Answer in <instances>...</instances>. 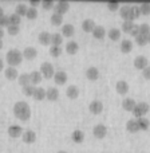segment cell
Masks as SVG:
<instances>
[{
  "instance_id": "46",
  "label": "cell",
  "mask_w": 150,
  "mask_h": 153,
  "mask_svg": "<svg viewBox=\"0 0 150 153\" xmlns=\"http://www.w3.org/2000/svg\"><path fill=\"white\" fill-rule=\"evenodd\" d=\"M10 26V18H8V15H4L0 18V27H8Z\"/></svg>"
},
{
  "instance_id": "39",
  "label": "cell",
  "mask_w": 150,
  "mask_h": 153,
  "mask_svg": "<svg viewBox=\"0 0 150 153\" xmlns=\"http://www.w3.org/2000/svg\"><path fill=\"white\" fill-rule=\"evenodd\" d=\"M140 35H145V36H149L150 35V26L146 23L140 24Z\"/></svg>"
},
{
  "instance_id": "41",
  "label": "cell",
  "mask_w": 150,
  "mask_h": 153,
  "mask_svg": "<svg viewBox=\"0 0 150 153\" xmlns=\"http://www.w3.org/2000/svg\"><path fill=\"white\" fill-rule=\"evenodd\" d=\"M135 43L138 46H145L146 43H149V36H145V35H138L135 38Z\"/></svg>"
},
{
  "instance_id": "50",
  "label": "cell",
  "mask_w": 150,
  "mask_h": 153,
  "mask_svg": "<svg viewBox=\"0 0 150 153\" xmlns=\"http://www.w3.org/2000/svg\"><path fill=\"white\" fill-rule=\"evenodd\" d=\"M142 75L145 79H148V81H150V66H148L145 70L142 71Z\"/></svg>"
},
{
  "instance_id": "7",
  "label": "cell",
  "mask_w": 150,
  "mask_h": 153,
  "mask_svg": "<svg viewBox=\"0 0 150 153\" xmlns=\"http://www.w3.org/2000/svg\"><path fill=\"white\" fill-rule=\"evenodd\" d=\"M69 10H70V3L69 1H64V0L58 1L55 4V7H54V11H55L56 13H61V15H64V13H66Z\"/></svg>"
},
{
  "instance_id": "11",
  "label": "cell",
  "mask_w": 150,
  "mask_h": 153,
  "mask_svg": "<svg viewBox=\"0 0 150 153\" xmlns=\"http://www.w3.org/2000/svg\"><path fill=\"white\" fill-rule=\"evenodd\" d=\"M21 134H23V128L19 126V125H11V126L8 128V136H10V137L16 138Z\"/></svg>"
},
{
  "instance_id": "5",
  "label": "cell",
  "mask_w": 150,
  "mask_h": 153,
  "mask_svg": "<svg viewBox=\"0 0 150 153\" xmlns=\"http://www.w3.org/2000/svg\"><path fill=\"white\" fill-rule=\"evenodd\" d=\"M40 74H42V76H44V78H47V79L54 78V74H55V71H54L52 65L48 63V62H44V63H42V66H40Z\"/></svg>"
},
{
  "instance_id": "1",
  "label": "cell",
  "mask_w": 150,
  "mask_h": 153,
  "mask_svg": "<svg viewBox=\"0 0 150 153\" xmlns=\"http://www.w3.org/2000/svg\"><path fill=\"white\" fill-rule=\"evenodd\" d=\"M13 114L20 121H27L31 117V108L26 101H19L13 105Z\"/></svg>"
},
{
  "instance_id": "3",
  "label": "cell",
  "mask_w": 150,
  "mask_h": 153,
  "mask_svg": "<svg viewBox=\"0 0 150 153\" xmlns=\"http://www.w3.org/2000/svg\"><path fill=\"white\" fill-rule=\"evenodd\" d=\"M149 111V103L146 102H138L137 105H135V108L133 109V116L135 117V118H142L143 116H145L146 113Z\"/></svg>"
},
{
  "instance_id": "53",
  "label": "cell",
  "mask_w": 150,
  "mask_h": 153,
  "mask_svg": "<svg viewBox=\"0 0 150 153\" xmlns=\"http://www.w3.org/2000/svg\"><path fill=\"white\" fill-rule=\"evenodd\" d=\"M3 36H4V30H3L1 27H0V39H1Z\"/></svg>"
},
{
  "instance_id": "6",
  "label": "cell",
  "mask_w": 150,
  "mask_h": 153,
  "mask_svg": "<svg viewBox=\"0 0 150 153\" xmlns=\"http://www.w3.org/2000/svg\"><path fill=\"white\" fill-rule=\"evenodd\" d=\"M92 133H94V136L97 138H103V137H106V134H107V128H106L103 124H98L92 128Z\"/></svg>"
},
{
  "instance_id": "38",
  "label": "cell",
  "mask_w": 150,
  "mask_h": 153,
  "mask_svg": "<svg viewBox=\"0 0 150 153\" xmlns=\"http://www.w3.org/2000/svg\"><path fill=\"white\" fill-rule=\"evenodd\" d=\"M138 121V126H140V130H146V129H149V126H150V122H149V120L148 118H138L137 120Z\"/></svg>"
},
{
  "instance_id": "9",
  "label": "cell",
  "mask_w": 150,
  "mask_h": 153,
  "mask_svg": "<svg viewBox=\"0 0 150 153\" xmlns=\"http://www.w3.org/2000/svg\"><path fill=\"white\" fill-rule=\"evenodd\" d=\"M21 138H23V141L26 144H32V143H35V140H36V133H35L34 130L27 129V130H24L23 132Z\"/></svg>"
},
{
  "instance_id": "30",
  "label": "cell",
  "mask_w": 150,
  "mask_h": 153,
  "mask_svg": "<svg viewBox=\"0 0 150 153\" xmlns=\"http://www.w3.org/2000/svg\"><path fill=\"white\" fill-rule=\"evenodd\" d=\"M27 11H28V7H27L24 3H19V4L16 5V8H15V13L16 15H19L20 18L27 15Z\"/></svg>"
},
{
  "instance_id": "18",
  "label": "cell",
  "mask_w": 150,
  "mask_h": 153,
  "mask_svg": "<svg viewBox=\"0 0 150 153\" xmlns=\"http://www.w3.org/2000/svg\"><path fill=\"white\" fill-rule=\"evenodd\" d=\"M86 76H87V79H90V81H97V79L99 78V70L94 66L89 67V69L86 70Z\"/></svg>"
},
{
  "instance_id": "43",
  "label": "cell",
  "mask_w": 150,
  "mask_h": 153,
  "mask_svg": "<svg viewBox=\"0 0 150 153\" xmlns=\"http://www.w3.org/2000/svg\"><path fill=\"white\" fill-rule=\"evenodd\" d=\"M141 10V15H149L150 13V3H142L140 5Z\"/></svg>"
},
{
  "instance_id": "55",
  "label": "cell",
  "mask_w": 150,
  "mask_h": 153,
  "mask_svg": "<svg viewBox=\"0 0 150 153\" xmlns=\"http://www.w3.org/2000/svg\"><path fill=\"white\" fill-rule=\"evenodd\" d=\"M3 46H4V43H3V40L0 39V50H1V48H3Z\"/></svg>"
},
{
  "instance_id": "17",
  "label": "cell",
  "mask_w": 150,
  "mask_h": 153,
  "mask_svg": "<svg viewBox=\"0 0 150 153\" xmlns=\"http://www.w3.org/2000/svg\"><path fill=\"white\" fill-rule=\"evenodd\" d=\"M4 75H5V78L10 79V81H13V79L19 78V74H18L16 67H11V66H8L7 69L4 70Z\"/></svg>"
},
{
  "instance_id": "31",
  "label": "cell",
  "mask_w": 150,
  "mask_h": 153,
  "mask_svg": "<svg viewBox=\"0 0 150 153\" xmlns=\"http://www.w3.org/2000/svg\"><path fill=\"white\" fill-rule=\"evenodd\" d=\"M63 43V36L62 34H52L51 35V46H59Z\"/></svg>"
},
{
  "instance_id": "8",
  "label": "cell",
  "mask_w": 150,
  "mask_h": 153,
  "mask_svg": "<svg viewBox=\"0 0 150 153\" xmlns=\"http://www.w3.org/2000/svg\"><path fill=\"white\" fill-rule=\"evenodd\" d=\"M148 65H149V61H148L146 56L140 55V56H137V58L134 59V67L135 69H138V70H142L143 71V70L148 67Z\"/></svg>"
},
{
  "instance_id": "4",
  "label": "cell",
  "mask_w": 150,
  "mask_h": 153,
  "mask_svg": "<svg viewBox=\"0 0 150 153\" xmlns=\"http://www.w3.org/2000/svg\"><path fill=\"white\" fill-rule=\"evenodd\" d=\"M119 15H121V18L123 19V20H130L133 22L134 20V16H133V5H122L121 8H119Z\"/></svg>"
},
{
  "instance_id": "15",
  "label": "cell",
  "mask_w": 150,
  "mask_h": 153,
  "mask_svg": "<svg viewBox=\"0 0 150 153\" xmlns=\"http://www.w3.org/2000/svg\"><path fill=\"white\" fill-rule=\"evenodd\" d=\"M89 109L92 114H99V113H102V110H103V103L100 102V101H92L89 105Z\"/></svg>"
},
{
  "instance_id": "54",
  "label": "cell",
  "mask_w": 150,
  "mask_h": 153,
  "mask_svg": "<svg viewBox=\"0 0 150 153\" xmlns=\"http://www.w3.org/2000/svg\"><path fill=\"white\" fill-rule=\"evenodd\" d=\"M4 15H5V13H4V10L0 7V18H1V16H4Z\"/></svg>"
},
{
  "instance_id": "19",
  "label": "cell",
  "mask_w": 150,
  "mask_h": 153,
  "mask_svg": "<svg viewBox=\"0 0 150 153\" xmlns=\"http://www.w3.org/2000/svg\"><path fill=\"white\" fill-rule=\"evenodd\" d=\"M106 30L103 26H95V28L92 30V36L95 38V39H103V38L106 36Z\"/></svg>"
},
{
  "instance_id": "24",
  "label": "cell",
  "mask_w": 150,
  "mask_h": 153,
  "mask_svg": "<svg viewBox=\"0 0 150 153\" xmlns=\"http://www.w3.org/2000/svg\"><path fill=\"white\" fill-rule=\"evenodd\" d=\"M126 129L127 132L130 133H137L140 130V126H138V121L137 120H129L126 122Z\"/></svg>"
},
{
  "instance_id": "40",
  "label": "cell",
  "mask_w": 150,
  "mask_h": 153,
  "mask_svg": "<svg viewBox=\"0 0 150 153\" xmlns=\"http://www.w3.org/2000/svg\"><path fill=\"white\" fill-rule=\"evenodd\" d=\"M36 16H38V10H36V8L28 7V11H27L26 18L30 19V20H34V19H36Z\"/></svg>"
},
{
  "instance_id": "32",
  "label": "cell",
  "mask_w": 150,
  "mask_h": 153,
  "mask_svg": "<svg viewBox=\"0 0 150 153\" xmlns=\"http://www.w3.org/2000/svg\"><path fill=\"white\" fill-rule=\"evenodd\" d=\"M107 36L110 38L111 40H118L121 38V30L119 28H111L107 31Z\"/></svg>"
},
{
  "instance_id": "13",
  "label": "cell",
  "mask_w": 150,
  "mask_h": 153,
  "mask_svg": "<svg viewBox=\"0 0 150 153\" xmlns=\"http://www.w3.org/2000/svg\"><path fill=\"white\" fill-rule=\"evenodd\" d=\"M75 34V28L72 24H63L62 26V36L63 38H71Z\"/></svg>"
},
{
  "instance_id": "12",
  "label": "cell",
  "mask_w": 150,
  "mask_h": 153,
  "mask_svg": "<svg viewBox=\"0 0 150 153\" xmlns=\"http://www.w3.org/2000/svg\"><path fill=\"white\" fill-rule=\"evenodd\" d=\"M38 55V51L35 47H26L23 51V58L27 59V61H32V59H35Z\"/></svg>"
},
{
  "instance_id": "36",
  "label": "cell",
  "mask_w": 150,
  "mask_h": 153,
  "mask_svg": "<svg viewBox=\"0 0 150 153\" xmlns=\"http://www.w3.org/2000/svg\"><path fill=\"white\" fill-rule=\"evenodd\" d=\"M133 27H134V22H130V20H125L123 23H122V31L126 32V34H130L133 30Z\"/></svg>"
},
{
  "instance_id": "52",
  "label": "cell",
  "mask_w": 150,
  "mask_h": 153,
  "mask_svg": "<svg viewBox=\"0 0 150 153\" xmlns=\"http://www.w3.org/2000/svg\"><path fill=\"white\" fill-rule=\"evenodd\" d=\"M3 69H4V62H3V59L0 58V71H1Z\"/></svg>"
},
{
  "instance_id": "37",
  "label": "cell",
  "mask_w": 150,
  "mask_h": 153,
  "mask_svg": "<svg viewBox=\"0 0 150 153\" xmlns=\"http://www.w3.org/2000/svg\"><path fill=\"white\" fill-rule=\"evenodd\" d=\"M35 90H36V86H34V85H28V86L23 87V94L27 95V97H34Z\"/></svg>"
},
{
  "instance_id": "45",
  "label": "cell",
  "mask_w": 150,
  "mask_h": 153,
  "mask_svg": "<svg viewBox=\"0 0 150 153\" xmlns=\"http://www.w3.org/2000/svg\"><path fill=\"white\" fill-rule=\"evenodd\" d=\"M40 5H42L44 10L50 11L52 10L54 7H55V4H54V1H51V0H44V1H40Z\"/></svg>"
},
{
  "instance_id": "49",
  "label": "cell",
  "mask_w": 150,
  "mask_h": 153,
  "mask_svg": "<svg viewBox=\"0 0 150 153\" xmlns=\"http://www.w3.org/2000/svg\"><path fill=\"white\" fill-rule=\"evenodd\" d=\"M130 35H132V36H134V38H137L138 35H140V24H134V27H133Z\"/></svg>"
},
{
  "instance_id": "20",
  "label": "cell",
  "mask_w": 150,
  "mask_h": 153,
  "mask_svg": "<svg viewBox=\"0 0 150 153\" xmlns=\"http://www.w3.org/2000/svg\"><path fill=\"white\" fill-rule=\"evenodd\" d=\"M94 28H95V22L92 19H84L82 22V30L84 32H92Z\"/></svg>"
},
{
  "instance_id": "28",
  "label": "cell",
  "mask_w": 150,
  "mask_h": 153,
  "mask_svg": "<svg viewBox=\"0 0 150 153\" xmlns=\"http://www.w3.org/2000/svg\"><path fill=\"white\" fill-rule=\"evenodd\" d=\"M30 78H31V85H39L40 82H42V79H43V76L42 74H40V71H32V73H30Z\"/></svg>"
},
{
  "instance_id": "33",
  "label": "cell",
  "mask_w": 150,
  "mask_h": 153,
  "mask_svg": "<svg viewBox=\"0 0 150 153\" xmlns=\"http://www.w3.org/2000/svg\"><path fill=\"white\" fill-rule=\"evenodd\" d=\"M44 98H46V90L43 89V87H36V90H35V93H34V100L43 101Z\"/></svg>"
},
{
  "instance_id": "47",
  "label": "cell",
  "mask_w": 150,
  "mask_h": 153,
  "mask_svg": "<svg viewBox=\"0 0 150 153\" xmlns=\"http://www.w3.org/2000/svg\"><path fill=\"white\" fill-rule=\"evenodd\" d=\"M133 16H134V20L138 19L141 16V10H140V5H133Z\"/></svg>"
},
{
  "instance_id": "16",
  "label": "cell",
  "mask_w": 150,
  "mask_h": 153,
  "mask_svg": "<svg viewBox=\"0 0 150 153\" xmlns=\"http://www.w3.org/2000/svg\"><path fill=\"white\" fill-rule=\"evenodd\" d=\"M67 73H64V71H56L55 74H54V81H55V83L56 85H64L67 82Z\"/></svg>"
},
{
  "instance_id": "35",
  "label": "cell",
  "mask_w": 150,
  "mask_h": 153,
  "mask_svg": "<svg viewBox=\"0 0 150 153\" xmlns=\"http://www.w3.org/2000/svg\"><path fill=\"white\" fill-rule=\"evenodd\" d=\"M8 18H10V24L11 26H20L21 18L19 15H16L15 12L11 13V15H8Z\"/></svg>"
},
{
  "instance_id": "2",
  "label": "cell",
  "mask_w": 150,
  "mask_h": 153,
  "mask_svg": "<svg viewBox=\"0 0 150 153\" xmlns=\"http://www.w3.org/2000/svg\"><path fill=\"white\" fill-rule=\"evenodd\" d=\"M5 59H7V63L10 65L11 67H16L21 63V61H23V53L19 51L18 48H11V50L7 51Z\"/></svg>"
},
{
  "instance_id": "22",
  "label": "cell",
  "mask_w": 150,
  "mask_h": 153,
  "mask_svg": "<svg viewBox=\"0 0 150 153\" xmlns=\"http://www.w3.org/2000/svg\"><path fill=\"white\" fill-rule=\"evenodd\" d=\"M66 94H67V97H69L70 100H75V98L79 97V89L75 86V85H71V86L67 87Z\"/></svg>"
},
{
  "instance_id": "14",
  "label": "cell",
  "mask_w": 150,
  "mask_h": 153,
  "mask_svg": "<svg viewBox=\"0 0 150 153\" xmlns=\"http://www.w3.org/2000/svg\"><path fill=\"white\" fill-rule=\"evenodd\" d=\"M46 98H47L48 101H56L59 98V90L56 89V87H48L47 90H46Z\"/></svg>"
},
{
  "instance_id": "23",
  "label": "cell",
  "mask_w": 150,
  "mask_h": 153,
  "mask_svg": "<svg viewBox=\"0 0 150 153\" xmlns=\"http://www.w3.org/2000/svg\"><path fill=\"white\" fill-rule=\"evenodd\" d=\"M38 40H39L40 45L43 46H48L51 43V35L48 34L47 31H43L39 34V38H38Z\"/></svg>"
},
{
  "instance_id": "56",
  "label": "cell",
  "mask_w": 150,
  "mask_h": 153,
  "mask_svg": "<svg viewBox=\"0 0 150 153\" xmlns=\"http://www.w3.org/2000/svg\"><path fill=\"white\" fill-rule=\"evenodd\" d=\"M58 153H67V152H58Z\"/></svg>"
},
{
  "instance_id": "34",
  "label": "cell",
  "mask_w": 150,
  "mask_h": 153,
  "mask_svg": "<svg viewBox=\"0 0 150 153\" xmlns=\"http://www.w3.org/2000/svg\"><path fill=\"white\" fill-rule=\"evenodd\" d=\"M51 23H52L54 26H61V24L63 23V15L54 12L52 15H51Z\"/></svg>"
},
{
  "instance_id": "29",
  "label": "cell",
  "mask_w": 150,
  "mask_h": 153,
  "mask_svg": "<svg viewBox=\"0 0 150 153\" xmlns=\"http://www.w3.org/2000/svg\"><path fill=\"white\" fill-rule=\"evenodd\" d=\"M71 138H72L74 143L81 144L82 141L84 140V133L82 132V130H79V129H75L74 132H72V134H71Z\"/></svg>"
},
{
  "instance_id": "57",
  "label": "cell",
  "mask_w": 150,
  "mask_h": 153,
  "mask_svg": "<svg viewBox=\"0 0 150 153\" xmlns=\"http://www.w3.org/2000/svg\"><path fill=\"white\" fill-rule=\"evenodd\" d=\"M149 43H150V35H149Z\"/></svg>"
},
{
  "instance_id": "26",
  "label": "cell",
  "mask_w": 150,
  "mask_h": 153,
  "mask_svg": "<svg viewBox=\"0 0 150 153\" xmlns=\"http://www.w3.org/2000/svg\"><path fill=\"white\" fill-rule=\"evenodd\" d=\"M18 81H19V85H20L21 87L31 85V78H30V74H28V73H23V74H19Z\"/></svg>"
},
{
  "instance_id": "51",
  "label": "cell",
  "mask_w": 150,
  "mask_h": 153,
  "mask_svg": "<svg viewBox=\"0 0 150 153\" xmlns=\"http://www.w3.org/2000/svg\"><path fill=\"white\" fill-rule=\"evenodd\" d=\"M39 4H40V1H39V0H32V1L30 3V5H31L32 8H36Z\"/></svg>"
},
{
  "instance_id": "48",
  "label": "cell",
  "mask_w": 150,
  "mask_h": 153,
  "mask_svg": "<svg viewBox=\"0 0 150 153\" xmlns=\"http://www.w3.org/2000/svg\"><path fill=\"white\" fill-rule=\"evenodd\" d=\"M107 8L110 11H119L121 5H119V3H107Z\"/></svg>"
},
{
  "instance_id": "27",
  "label": "cell",
  "mask_w": 150,
  "mask_h": 153,
  "mask_svg": "<svg viewBox=\"0 0 150 153\" xmlns=\"http://www.w3.org/2000/svg\"><path fill=\"white\" fill-rule=\"evenodd\" d=\"M78 50H79V46L76 42H74V40H70V42L66 45V51H67V54H70V55L76 54Z\"/></svg>"
},
{
  "instance_id": "10",
  "label": "cell",
  "mask_w": 150,
  "mask_h": 153,
  "mask_svg": "<svg viewBox=\"0 0 150 153\" xmlns=\"http://www.w3.org/2000/svg\"><path fill=\"white\" fill-rule=\"evenodd\" d=\"M115 90L118 94L125 95L127 91H129V83H127L126 81H123V79H121V81H118L115 83Z\"/></svg>"
},
{
  "instance_id": "25",
  "label": "cell",
  "mask_w": 150,
  "mask_h": 153,
  "mask_svg": "<svg viewBox=\"0 0 150 153\" xmlns=\"http://www.w3.org/2000/svg\"><path fill=\"white\" fill-rule=\"evenodd\" d=\"M121 51L123 54H127V53H130V51L133 50V42L132 40H129V39H123L121 42Z\"/></svg>"
},
{
  "instance_id": "44",
  "label": "cell",
  "mask_w": 150,
  "mask_h": 153,
  "mask_svg": "<svg viewBox=\"0 0 150 153\" xmlns=\"http://www.w3.org/2000/svg\"><path fill=\"white\" fill-rule=\"evenodd\" d=\"M7 32L10 35H18L19 32H20V27L19 26H11L10 24V26L7 27Z\"/></svg>"
},
{
  "instance_id": "42",
  "label": "cell",
  "mask_w": 150,
  "mask_h": 153,
  "mask_svg": "<svg viewBox=\"0 0 150 153\" xmlns=\"http://www.w3.org/2000/svg\"><path fill=\"white\" fill-rule=\"evenodd\" d=\"M50 54H51V56L56 58V56H59L62 54V47H59V46H51L50 47Z\"/></svg>"
},
{
  "instance_id": "21",
  "label": "cell",
  "mask_w": 150,
  "mask_h": 153,
  "mask_svg": "<svg viewBox=\"0 0 150 153\" xmlns=\"http://www.w3.org/2000/svg\"><path fill=\"white\" fill-rule=\"evenodd\" d=\"M135 105H137V102H135L133 98H125V100L122 101V108H123L126 111H133V109L135 108Z\"/></svg>"
}]
</instances>
